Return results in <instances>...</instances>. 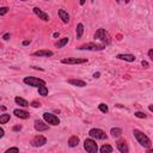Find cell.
<instances>
[{
	"label": "cell",
	"instance_id": "1",
	"mask_svg": "<svg viewBox=\"0 0 153 153\" xmlns=\"http://www.w3.org/2000/svg\"><path fill=\"white\" fill-rule=\"evenodd\" d=\"M133 134H134V136H135V139L138 140V142L141 145V146H143V147H151V145H152V141L149 140V138L146 135V134H143L141 130H139V129H134L133 130Z\"/></svg>",
	"mask_w": 153,
	"mask_h": 153
},
{
	"label": "cell",
	"instance_id": "2",
	"mask_svg": "<svg viewBox=\"0 0 153 153\" xmlns=\"http://www.w3.org/2000/svg\"><path fill=\"white\" fill-rule=\"evenodd\" d=\"M24 84L32 86V88H41V86H46V82L43 79L36 78V76H26L24 78Z\"/></svg>",
	"mask_w": 153,
	"mask_h": 153
},
{
	"label": "cell",
	"instance_id": "3",
	"mask_svg": "<svg viewBox=\"0 0 153 153\" xmlns=\"http://www.w3.org/2000/svg\"><path fill=\"white\" fill-rule=\"evenodd\" d=\"M95 38L101 41L104 46L105 44H109L111 42V38H110V35L108 34V31H105L104 29H98L96 32H95Z\"/></svg>",
	"mask_w": 153,
	"mask_h": 153
},
{
	"label": "cell",
	"instance_id": "4",
	"mask_svg": "<svg viewBox=\"0 0 153 153\" xmlns=\"http://www.w3.org/2000/svg\"><path fill=\"white\" fill-rule=\"evenodd\" d=\"M84 148L88 153H97V151H98V146H97L96 141L92 139H86L84 141Z\"/></svg>",
	"mask_w": 153,
	"mask_h": 153
},
{
	"label": "cell",
	"instance_id": "5",
	"mask_svg": "<svg viewBox=\"0 0 153 153\" xmlns=\"http://www.w3.org/2000/svg\"><path fill=\"white\" fill-rule=\"evenodd\" d=\"M89 135L92 139H96V140H104V139H107L105 132L102 130V129H99V128H92V129H90Z\"/></svg>",
	"mask_w": 153,
	"mask_h": 153
},
{
	"label": "cell",
	"instance_id": "6",
	"mask_svg": "<svg viewBox=\"0 0 153 153\" xmlns=\"http://www.w3.org/2000/svg\"><path fill=\"white\" fill-rule=\"evenodd\" d=\"M43 120L48 123V124H51V126H57L60 124V120L56 115L54 114H50V113H44L43 114Z\"/></svg>",
	"mask_w": 153,
	"mask_h": 153
},
{
	"label": "cell",
	"instance_id": "7",
	"mask_svg": "<svg viewBox=\"0 0 153 153\" xmlns=\"http://www.w3.org/2000/svg\"><path fill=\"white\" fill-rule=\"evenodd\" d=\"M105 48L104 44H97V43H85L80 46L78 49L79 50H103Z\"/></svg>",
	"mask_w": 153,
	"mask_h": 153
},
{
	"label": "cell",
	"instance_id": "8",
	"mask_svg": "<svg viewBox=\"0 0 153 153\" xmlns=\"http://www.w3.org/2000/svg\"><path fill=\"white\" fill-rule=\"evenodd\" d=\"M47 143V139L43 136V135H36L32 140H31V145L34 147H41L43 145Z\"/></svg>",
	"mask_w": 153,
	"mask_h": 153
},
{
	"label": "cell",
	"instance_id": "9",
	"mask_svg": "<svg viewBox=\"0 0 153 153\" xmlns=\"http://www.w3.org/2000/svg\"><path fill=\"white\" fill-rule=\"evenodd\" d=\"M61 62L67 63V65H78V63H85V62H88V60L86 59H78V57H67V59H62Z\"/></svg>",
	"mask_w": 153,
	"mask_h": 153
},
{
	"label": "cell",
	"instance_id": "10",
	"mask_svg": "<svg viewBox=\"0 0 153 153\" xmlns=\"http://www.w3.org/2000/svg\"><path fill=\"white\" fill-rule=\"evenodd\" d=\"M34 13L40 18V19H42V21H44V22H48L50 18H49V15L48 13H46L44 11H42L41 9H38V7H34Z\"/></svg>",
	"mask_w": 153,
	"mask_h": 153
},
{
	"label": "cell",
	"instance_id": "11",
	"mask_svg": "<svg viewBox=\"0 0 153 153\" xmlns=\"http://www.w3.org/2000/svg\"><path fill=\"white\" fill-rule=\"evenodd\" d=\"M35 129L37 130V132H44V130H48V124H46L43 121H41V120H36L35 121Z\"/></svg>",
	"mask_w": 153,
	"mask_h": 153
},
{
	"label": "cell",
	"instance_id": "12",
	"mask_svg": "<svg viewBox=\"0 0 153 153\" xmlns=\"http://www.w3.org/2000/svg\"><path fill=\"white\" fill-rule=\"evenodd\" d=\"M116 147H117V149L121 153H128L129 152V148H128V146H127V143H126L124 140H118L116 142Z\"/></svg>",
	"mask_w": 153,
	"mask_h": 153
},
{
	"label": "cell",
	"instance_id": "13",
	"mask_svg": "<svg viewBox=\"0 0 153 153\" xmlns=\"http://www.w3.org/2000/svg\"><path fill=\"white\" fill-rule=\"evenodd\" d=\"M13 115H16L17 117L23 118V120H26V118H29V117H30L29 113H28V111H25V110H22V109H15V110H13Z\"/></svg>",
	"mask_w": 153,
	"mask_h": 153
},
{
	"label": "cell",
	"instance_id": "14",
	"mask_svg": "<svg viewBox=\"0 0 153 153\" xmlns=\"http://www.w3.org/2000/svg\"><path fill=\"white\" fill-rule=\"evenodd\" d=\"M116 57L118 60H123V61H128V62L135 61V56L132 54H118V55H116Z\"/></svg>",
	"mask_w": 153,
	"mask_h": 153
},
{
	"label": "cell",
	"instance_id": "15",
	"mask_svg": "<svg viewBox=\"0 0 153 153\" xmlns=\"http://www.w3.org/2000/svg\"><path fill=\"white\" fill-rule=\"evenodd\" d=\"M68 84H71V85H73V86H78V88H84V86H86V82L80 80V79H69V80H68Z\"/></svg>",
	"mask_w": 153,
	"mask_h": 153
},
{
	"label": "cell",
	"instance_id": "16",
	"mask_svg": "<svg viewBox=\"0 0 153 153\" xmlns=\"http://www.w3.org/2000/svg\"><path fill=\"white\" fill-rule=\"evenodd\" d=\"M59 17H60V19L63 22V23H68L69 22V15L67 13V11H65V10H59Z\"/></svg>",
	"mask_w": 153,
	"mask_h": 153
},
{
	"label": "cell",
	"instance_id": "17",
	"mask_svg": "<svg viewBox=\"0 0 153 153\" xmlns=\"http://www.w3.org/2000/svg\"><path fill=\"white\" fill-rule=\"evenodd\" d=\"M32 55H35V56H46V57H48V56H53L54 53H53L51 50H38V51H35Z\"/></svg>",
	"mask_w": 153,
	"mask_h": 153
},
{
	"label": "cell",
	"instance_id": "18",
	"mask_svg": "<svg viewBox=\"0 0 153 153\" xmlns=\"http://www.w3.org/2000/svg\"><path fill=\"white\" fill-rule=\"evenodd\" d=\"M78 143H79V138L76 135H73V136L69 138V140H68V146L69 147H76Z\"/></svg>",
	"mask_w": 153,
	"mask_h": 153
},
{
	"label": "cell",
	"instance_id": "19",
	"mask_svg": "<svg viewBox=\"0 0 153 153\" xmlns=\"http://www.w3.org/2000/svg\"><path fill=\"white\" fill-rule=\"evenodd\" d=\"M75 32H76V38H82L83 32H84V25H83L82 23H79L78 25H76V30H75Z\"/></svg>",
	"mask_w": 153,
	"mask_h": 153
},
{
	"label": "cell",
	"instance_id": "20",
	"mask_svg": "<svg viewBox=\"0 0 153 153\" xmlns=\"http://www.w3.org/2000/svg\"><path fill=\"white\" fill-rule=\"evenodd\" d=\"M68 37H63V38H61L60 41H57L56 43H55V47L56 48H62V47H65L67 43H68Z\"/></svg>",
	"mask_w": 153,
	"mask_h": 153
},
{
	"label": "cell",
	"instance_id": "21",
	"mask_svg": "<svg viewBox=\"0 0 153 153\" xmlns=\"http://www.w3.org/2000/svg\"><path fill=\"white\" fill-rule=\"evenodd\" d=\"M110 134H111V136L113 138H120L121 135H122V130L120 129V128H111V130H110Z\"/></svg>",
	"mask_w": 153,
	"mask_h": 153
},
{
	"label": "cell",
	"instance_id": "22",
	"mask_svg": "<svg viewBox=\"0 0 153 153\" xmlns=\"http://www.w3.org/2000/svg\"><path fill=\"white\" fill-rule=\"evenodd\" d=\"M15 102H16L18 105H21V107H29V103H28V101H25L24 98H21V97H16V98H15Z\"/></svg>",
	"mask_w": 153,
	"mask_h": 153
},
{
	"label": "cell",
	"instance_id": "23",
	"mask_svg": "<svg viewBox=\"0 0 153 153\" xmlns=\"http://www.w3.org/2000/svg\"><path fill=\"white\" fill-rule=\"evenodd\" d=\"M113 147L110 145H103L101 147V153H113Z\"/></svg>",
	"mask_w": 153,
	"mask_h": 153
},
{
	"label": "cell",
	"instance_id": "24",
	"mask_svg": "<svg viewBox=\"0 0 153 153\" xmlns=\"http://www.w3.org/2000/svg\"><path fill=\"white\" fill-rule=\"evenodd\" d=\"M9 121H10V115L9 114H3L1 116H0V123L1 124H5Z\"/></svg>",
	"mask_w": 153,
	"mask_h": 153
},
{
	"label": "cell",
	"instance_id": "25",
	"mask_svg": "<svg viewBox=\"0 0 153 153\" xmlns=\"http://www.w3.org/2000/svg\"><path fill=\"white\" fill-rule=\"evenodd\" d=\"M38 95L46 97V96L48 95V89H47V86H41V88H38Z\"/></svg>",
	"mask_w": 153,
	"mask_h": 153
},
{
	"label": "cell",
	"instance_id": "26",
	"mask_svg": "<svg viewBox=\"0 0 153 153\" xmlns=\"http://www.w3.org/2000/svg\"><path fill=\"white\" fill-rule=\"evenodd\" d=\"M98 109L103 113V114H107L108 111H109V109H108V105L107 104H104V103H101L99 105H98Z\"/></svg>",
	"mask_w": 153,
	"mask_h": 153
},
{
	"label": "cell",
	"instance_id": "27",
	"mask_svg": "<svg viewBox=\"0 0 153 153\" xmlns=\"http://www.w3.org/2000/svg\"><path fill=\"white\" fill-rule=\"evenodd\" d=\"M5 153H19V148L18 147H11L7 151H5Z\"/></svg>",
	"mask_w": 153,
	"mask_h": 153
},
{
	"label": "cell",
	"instance_id": "28",
	"mask_svg": "<svg viewBox=\"0 0 153 153\" xmlns=\"http://www.w3.org/2000/svg\"><path fill=\"white\" fill-rule=\"evenodd\" d=\"M134 115H135V117H138V118H146V114H145V113H141V111H136Z\"/></svg>",
	"mask_w": 153,
	"mask_h": 153
},
{
	"label": "cell",
	"instance_id": "29",
	"mask_svg": "<svg viewBox=\"0 0 153 153\" xmlns=\"http://www.w3.org/2000/svg\"><path fill=\"white\" fill-rule=\"evenodd\" d=\"M9 9L7 7H0V16H4L5 13H7Z\"/></svg>",
	"mask_w": 153,
	"mask_h": 153
},
{
	"label": "cell",
	"instance_id": "30",
	"mask_svg": "<svg viewBox=\"0 0 153 153\" xmlns=\"http://www.w3.org/2000/svg\"><path fill=\"white\" fill-rule=\"evenodd\" d=\"M30 105H31V107H34V108H40V107H41V103H40V102H36V101H34V102H32Z\"/></svg>",
	"mask_w": 153,
	"mask_h": 153
},
{
	"label": "cell",
	"instance_id": "31",
	"mask_svg": "<svg viewBox=\"0 0 153 153\" xmlns=\"http://www.w3.org/2000/svg\"><path fill=\"white\" fill-rule=\"evenodd\" d=\"M141 65H142V66H143L145 68H148V62H147V61L142 60V61H141Z\"/></svg>",
	"mask_w": 153,
	"mask_h": 153
},
{
	"label": "cell",
	"instance_id": "32",
	"mask_svg": "<svg viewBox=\"0 0 153 153\" xmlns=\"http://www.w3.org/2000/svg\"><path fill=\"white\" fill-rule=\"evenodd\" d=\"M148 56L151 57V60H153V49H149L148 50Z\"/></svg>",
	"mask_w": 153,
	"mask_h": 153
},
{
	"label": "cell",
	"instance_id": "33",
	"mask_svg": "<svg viewBox=\"0 0 153 153\" xmlns=\"http://www.w3.org/2000/svg\"><path fill=\"white\" fill-rule=\"evenodd\" d=\"M3 38H4V40H5V41H7V40H9V38H10V34H5V35H4V36H3Z\"/></svg>",
	"mask_w": 153,
	"mask_h": 153
},
{
	"label": "cell",
	"instance_id": "34",
	"mask_svg": "<svg viewBox=\"0 0 153 153\" xmlns=\"http://www.w3.org/2000/svg\"><path fill=\"white\" fill-rule=\"evenodd\" d=\"M21 129H22V126H16V127H13V130H15V132L21 130Z\"/></svg>",
	"mask_w": 153,
	"mask_h": 153
},
{
	"label": "cell",
	"instance_id": "35",
	"mask_svg": "<svg viewBox=\"0 0 153 153\" xmlns=\"http://www.w3.org/2000/svg\"><path fill=\"white\" fill-rule=\"evenodd\" d=\"M99 75H101V73H98V72L93 74V76H95V78H99Z\"/></svg>",
	"mask_w": 153,
	"mask_h": 153
},
{
	"label": "cell",
	"instance_id": "36",
	"mask_svg": "<svg viewBox=\"0 0 153 153\" xmlns=\"http://www.w3.org/2000/svg\"><path fill=\"white\" fill-rule=\"evenodd\" d=\"M148 110L153 113V104H151V105H148Z\"/></svg>",
	"mask_w": 153,
	"mask_h": 153
},
{
	"label": "cell",
	"instance_id": "37",
	"mask_svg": "<svg viewBox=\"0 0 153 153\" xmlns=\"http://www.w3.org/2000/svg\"><path fill=\"white\" fill-rule=\"evenodd\" d=\"M0 133H1V134H0V136H1V138H3V136H4V129H3V128H1V129H0Z\"/></svg>",
	"mask_w": 153,
	"mask_h": 153
},
{
	"label": "cell",
	"instance_id": "38",
	"mask_svg": "<svg viewBox=\"0 0 153 153\" xmlns=\"http://www.w3.org/2000/svg\"><path fill=\"white\" fill-rule=\"evenodd\" d=\"M29 43H30V41H24V42H23V46H28Z\"/></svg>",
	"mask_w": 153,
	"mask_h": 153
},
{
	"label": "cell",
	"instance_id": "39",
	"mask_svg": "<svg viewBox=\"0 0 153 153\" xmlns=\"http://www.w3.org/2000/svg\"><path fill=\"white\" fill-rule=\"evenodd\" d=\"M146 153H153V148H148Z\"/></svg>",
	"mask_w": 153,
	"mask_h": 153
},
{
	"label": "cell",
	"instance_id": "40",
	"mask_svg": "<svg viewBox=\"0 0 153 153\" xmlns=\"http://www.w3.org/2000/svg\"><path fill=\"white\" fill-rule=\"evenodd\" d=\"M53 36H54V37H57V36H59V32H54V35H53Z\"/></svg>",
	"mask_w": 153,
	"mask_h": 153
}]
</instances>
